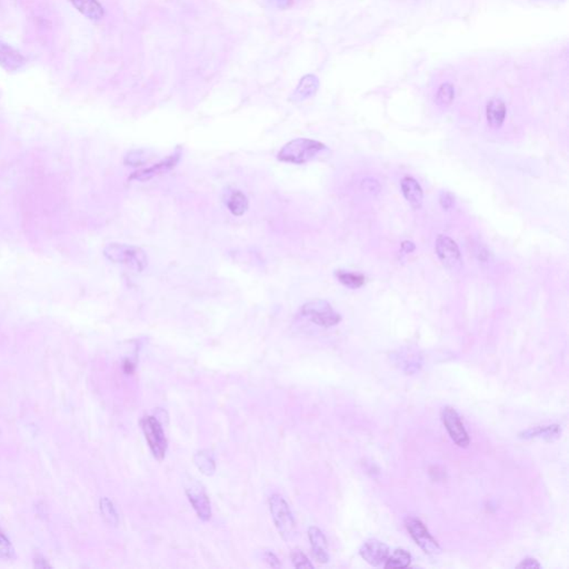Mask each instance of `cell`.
I'll return each instance as SVG.
<instances>
[{
	"mask_svg": "<svg viewBox=\"0 0 569 569\" xmlns=\"http://www.w3.org/2000/svg\"><path fill=\"white\" fill-rule=\"evenodd\" d=\"M326 146L320 141L309 138H297L287 143L278 153V160L293 165H304L311 162L320 153L326 150Z\"/></svg>",
	"mask_w": 569,
	"mask_h": 569,
	"instance_id": "cell-1",
	"label": "cell"
},
{
	"mask_svg": "<svg viewBox=\"0 0 569 569\" xmlns=\"http://www.w3.org/2000/svg\"><path fill=\"white\" fill-rule=\"evenodd\" d=\"M104 256L114 264L124 265L137 272L145 270L148 265L146 253L141 248L127 244H108L104 247Z\"/></svg>",
	"mask_w": 569,
	"mask_h": 569,
	"instance_id": "cell-2",
	"label": "cell"
},
{
	"mask_svg": "<svg viewBox=\"0 0 569 569\" xmlns=\"http://www.w3.org/2000/svg\"><path fill=\"white\" fill-rule=\"evenodd\" d=\"M270 514L272 520L285 540L292 539L296 528L294 516L287 501L281 495H272L270 499Z\"/></svg>",
	"mask_w": 569,
	"mask_h": 569,
	"instance_id": "cell-3",
	"label": "cell"
},
{
	"mask_svg": "<svg viewBox=\"0 0 569 569\" xmlns=\"http://www.w3.org/2000/svg\"><path fill=\"white\" fill-rule=\"evenodd\" d=\"M300 313L306 318H309L313 324L320 327H333L339 324L341 316L334 311L333 307L326 300H311L300 309Z\"/></svg>",
	"mask_w": 569,
	"mask_h": 569,
	"instance_id": "cell-4",
	"label": "cell"
},
{
	"mask_svg": "<svg viewBox=\"0 0 569 569\" xmlns=\"http://www.w3.org/2000/svg\"><path fill=\"white\" fill-rule=\"evenodd\" d=\"M141 423L153 456L157 460L162 462L165 458L166 451H167V439H166L165 432L162 429V423L153 416L143 418Z\"/></svg>",
	"mask_w": 569,
	"mask_h": 569,
	"instance_id": "cell-5",
	"label": "cell"
},
{
	"mask_svg": "<svg viewBox=\"0 0 569 569\" xmlns=\"http://www.w3.org/2000/svg\"><path fill=\"white\" fill-rule=\"evenodd\" d=\"M436 254L438 258L442 261V264L451 270L456 272L462 267V255H460V248L457 246L454 240L449 236L439 235L436 240Z\"/></svg>",
	"mask_w": 569,
	"mask_h": 569,
	"instance_id": "cell-6",
	"label": "cell"
},
{
	"mask_svg": "<svg viewBox=\"0 0 569 569\" xmlns=\"http://www.w3.org/2000/svg\"><path fill=\"white\" fill-rule=\"evenodd\" d=\"M186 495L189 499L196 514L203 522H208L212 518V506L204 487L198 481H189L186 484Z\"/></svg>",
	"mask_w": 569,
	"mask_h": 569,
	"instance_id": "cell-7",
	"label": "cell"
},
{
	"mask_svg": "<svg viewBox=\"0 0 569 569\" xmlns=\"http://www.w3.org/2000/svg\"><path fill=\"white\" fill-rule=\"evenodd\" d=\"M406 527L410 531V536L413 537L416 544L428 555H436L440 553V546L438 543L432 538V535L427 531L421 520L416 518L408 517L406 520Z\"/></svg>",
	"mask_w": 569,
	"mask_h": 569,
	"instance_id": "cell-8",
	"label": "cell"
},
{
	"mask_svg": "<svg viewBox=\"0 0 569 569\" xmlns=\"http://www.w3.org/2000/svg\"><path fill=\"white\" fill-rule=\"evenodd\" d=\"M180 157H182V148L178 147L173 154L169 155L167 158L162 159V162H157L152 167L145 168V169L132 173L130 180L146 182V180H150V179L159 176L162 173H166L167 171H171L173 168L176 167L179 160H180Z\"/></svg>",
	"mask_w": 569,
	"mask_h": 569,
	"instance_id": "cell-9",
	"label": "cell"
},
{
	"mask_svg": "<svg viewBox=\"0 0 569 569\" xmlns=\"http://www.w3.org/2000/svg\"><path fill=\"white\" fill-rule=\"evenodd\" d=\"M442 419L451 439L460 447H467L469 445V436L456 410L449 406L444 408L442 412Z\"/></svg>",
	"mask_w": 569,
	"mask_h": 569,
	"instance_id": "cell-10",
	"label": "cell"
},
{
	"mask_svg": "<svg viewBox=\"0 0 569 569\" xmlns=\"http://www.w3.org/2000/svg\"><path fill=\"white\" fill-rule=\"evenodd\" d=\"M359 554L363 559H365L371 566H380V565L385 564V561H387L388 556H389V548L387 545L377 539H369L367 542L364 543Z\"/></svg>",
	"mask_w": 569,
	"mask_h": 569,
	"instance_id": "cell-11",
	"label": "cell"
},
{
	"mask_svg": "<svg viewBox=\"0 0 569 569\" xmlns=\"http://www.w3.org/2000/svg\"><path fill=\"white\" fill-rule=\"evenodd\" d=\"M26 65V58L18 50L0 40V67L6 72H18Z\"/></svg>",
	"mask_w": 569,
	"mask_h": 569,
	"instance_id": "cell-12",
	"label": "cell"
},
{
	"mask_svg": "<svg viewBox=\"0 0 569 569\" xmlns=\"http://www.w3.org/2000/svg\"><path fill=\"white\" fill-rule=\"evenodd\" d=\"M309 537L313 559L320 564H326L329 561V555L327 539L325 537L324 533L318 527L313 526L309 529Z\"/></svg>",
	"mask_w": 569,
	"mask_h": 569,
	"instance_id": "cell-13",
	"label": "cell"
},
{
	"mask_svg": "<svg viewBox=\"0 0 569 569\" xmlns=\"http://www.w3.org/2000/svg\"><path fill=\"white\" fill-rule=\"evenodd\" d=\"M319 88V80L315 75H306L298 84L289 100L292 102H302L316 95Z\"/></svg>",
	"mask_w": 569,
	"mask_h": 569,
	"instance_id": "cell-14",
	"label": "cell"
},
{
	"mask_svg": "<svg viewBox=\"0 0 569 569\" xmlns=\"http://www.w3.org/2000/svg\"><path fill=\"white\" fill-rule=\"evenodd\" d=\"M403 195L405 199L410 203L415 209H419L423 205V193L419 182L413 177H405L402 182Z\"/></svg>",
	"mask_w": 569,
	"mask_h": 569,
	"instance_id": "cell-15",
	"label": "cell"
},
{
	"mask_svg": "<svg viewBox=\"0 0 569 569\" xmlns=\"http://www.w3.org/2000/svg\"><path fill=\"white\" fill-rule=\"evenodd\" d=\"M75 8L91 20H100L104 18V7L98 3V0H69Z\"/></svg>",
	"mask_w": 569,
	"mask_h": 569,
	"instance_id": "cell-16",
	"label": "cell"
},
{
	"mask_svg": "<svg viewBox=\"0 0 569 569\" xmlns=\"http://www.w3.org/2000/svg\"><path fill=\"white\" fill-rule=\"evenodd\" d=\"M225 204L229 212L237 217H240L245 214L249 207V201L247 196L240 192V190H229L226 196Z\"/></svg>",
	"mask_w": 569,
	"mask_h": 569,
	"instance_id": "cell-17",
	"label": "cell"
},
{
	"mask_svg": "<svg viewBox=\"0 0 569 569\" xmlns=\"http://www.w3.org/2000/svg\"><path fill=\"white\" fill-rule=\"evenodd\" d=\"M487 121L492 128H499L506 118V106L501 98H492L486 108Z\"/></svg>",
	"mask_w": 569,
	"mask_h": 569,
	"instance_id": "cell-18",
	"label": "cell"
},
{
	"mask_svg": "<svg viewBox=\"0 0 569 569\" xmlns=\"http://www.w3.org/2000/svg\"><path fill=\"white\" fill-rule=\"evenodd\" d=\"M561 435V428L559 425H552V426L536 427L522 432L520 435V438L524 439H531V438H544V439L553 440L559 438Z\"/></svg>",
	"mask_w": 569,
	"mask_h": 569,
	"instance_id": "cell-19",
	"label": "cell"
},
{
	"mask_svg": "<svg viewBox=\"0 0 569 569\" xmlns=\"http://www.w3.org/2000/svg\"><path fill=\"white\" fill-rule=\"evenodd\" d=\"M193 460L194 464L201 470V474L206 476L214 475L216 471V462L209 453L205 451H198L194 455Z\"/></svg>",
	"mask_w": 569,
	"mask_h": 569,
	"instance_id": "cell-20",
	"label": "cell"
},
{
	"mask_svg": "<svg viewBox=\"0 0 569 569\" xmlns=\"http://www.w3.org/2000/svg\"><path fill=\"white\" fill-rule=\"evenodd\" d=\"M412 556L405 549H396L388 556L384 567L385 568H406L410 566Z\"/></svg>",
	"mask_w": 569,
	"mask_h": 569,
	"instance_id": "cell-21",
	"label": "cell"
},
{
	"mask_svg": "<svg viewBox=\"0 0 569 569\" xmlns=\"http://www.w3.org/2000/svg\"><path fill=\"white\" fill-rule=\"evenodd\" d=\"M336 277L344 286L356 289L363 286L365 283V277L355 272H345V270H337Z\"/></svg>",
	"mask_w": 569,
	"mask_h": 569,
	"instance_id": "cell-22",
	"label": "cell"
},
{
	"mask_svg": "<svg viewBox=\"0 0 569 569\" xmlns=\"http://www.w3.org/2000/svg\"><path fill=\"white\" fill-rule=\"evenodd\" d=\"M100 513H102V517L104 518V520H106L108 524H110V525H118V514H117V510H116L114 504L111 503L108 498L104 497L100 499Z\"/></svg>",
	"mask_w": 569,
	"mask_h": 569,
	"instance_id": "cell-23",
	"label": "cell"
},
{
	"mask_svg": "<svg viewBox=\"0 0 569 569\" xmlns=\"http://www.w3.org/2000/svg\"><path fill=\"white\" fill-rule=\"evenodd\" d=\"M148 162V152L143 149L132 150L125 157V165L132 166V167H141Z\"/></svg>",
	"mask_w": 569,
	"mask_h": 569,
	"instance_id": "cell-24",
	"label": "cell"
},
{
	"mask_svg": "<svg viewBox=\"0 0 569 569\" xmlns=\"http://www.w3.org/2000/svg\"><path fill=\"white\" fill-rule=\"evenodd\" d=\"M454 86L449 83H445L440 86L439 89H438L436 100H437V104H440V106H449L454 100Z\"/></svg>",
	"mask_w": 569,
	"mask_h": 569,
	"instance_id": "cell-25",
	"label": "cell"
},
{
	"mask_svg": "<svg viewBox=\"0 0 569 569\" xmlns=\"http://www.w3.org/2000/svg\"><path fill=\"white\" fill-rule=\"evenodd\" d=\"M15 549L10 540L5 536V533L0 531V559H14Z\"/></svg>",
	"mask_w": 569,
	"mask_h": 569,
	"instance_id": "cell-26",
	"label": "cell"
},
{
	"mask_svg": "<svg viewBox=\"0 0 569 569\" xmlns=\"http://www.w3.org/2000/svg\"><path fill=\"white\" fill-rule=\"evenodd\" d=\"M292 561L293 564H294V566L296 567V568H313V564H311L309 559H307V556H306L305 554L302 552V550H294V552H293Z\"/></svg>",
	"mask_w": 569,
	"mask_h": 569,
	"instance_id": "cell-27",
	"label": "cell"
},
{
	"mask_svg": "<svg viewBox=\"0 0 569 569\" xmlns=\"http://www.w3.org/2000/svg\"><path fill=\"white\" fill-rule=\"evenodd\" d=\"M439 203L440 205H442V207H443L444 209H446V210L453 208L455 205L454 195L449 193V192H443V193L440 194Z\"/></svg>",
	"mask_w": 569,
	"mask_h": 569,
	"instance_id": "cell-28",
	"label": "cell"
},
{
	"mask_svg": "<svg viewBox=\"0 0 569 569\" xmlns=\"http://www.w3.org/2000/svg\"><path fill=\"white\" fill-rule=\"evenodd\" d=\"M265 561H266L268 565L272 566V568H279V567H281V561L277 559V556L272 553V552H267V553L265 554Z\"/></svg>",
	"mask_w": 569,
	"mask_h": 569,
	"instance_id": "cell-29",
	"label": "cell"
},
{
	"mask_svg": "<svg viewBox=\"0 0 569 569\" xmlns=\"http://www.w3.org/2000/svg\"><path fill=\"white\" fill-rule=\"evenodd\" d=\"M517 568H522V569H533V568H540V565H539L538 561L536 559H526L525 561H522L520 565H518Z\"/></svg>",
	"mask_w": 569,
	"mask_h": 569,
	"instance_id": "cell-30",
	"label": "cell"
},
{
	"mask_svg": "<svg viewBox=\"0 0 569 569\" xmlns=\"http://www.w3.org/2000/svg\"><path fill=\"white\" fill-rule=\"evenodd\" d=\"M272 5L279 9H287L293 5L294 0H270Z\"/></svg>",
	"mask_w": 569,
	"mask_h": 569,
	"instance_id": "cell-31",
	"label": "cell"
},
{
	"mask_svg": "<svg viewBox=\"0 0 569 569\" xmlns=\"http://www.w3.org/2000/svg\"><path fill=\"white\" fill-rule=\"evenodd\" d=\"M402 251L406 254L413 253L415 251V245L412 242H404L402 244Z\"/></svg>",
	"mask_w": 569,
	"mask_h": 569,
	"instance_id": "cell-32",
	"label": "cell"
},
{
	"mask_svg": "<svg viewBox=\"0 0 569 569\" xmlns=\"http://www.w3.org/2000/svg\"><path fill=\"white\" fill-rule=\"evenodd\" d=\"M35 566L38 567V568H45V567H52L49 564H47V561H45L42 557H36L35 559Z\"/></svg>",
	"mask_w": 569,
	"mask_h": 569,
	"instance_id": "cell-33",
	"label": "cell"
},
{
	"mask_svg": "<svg viewBox=\"0 0 569 569\" xmlns=\"http://www.w3.org/2000/svg\"><path fill=\"white\" fill-rule=\"evenodd\" d=\"M124 371L126 374H132L134 371V365L130 361H125Z\"/></svg>",
	"mask_w": 569,
	"mask_h": 569,
	"instance_id": "cell-34",
	"label": "cell"
}]
</instances>
